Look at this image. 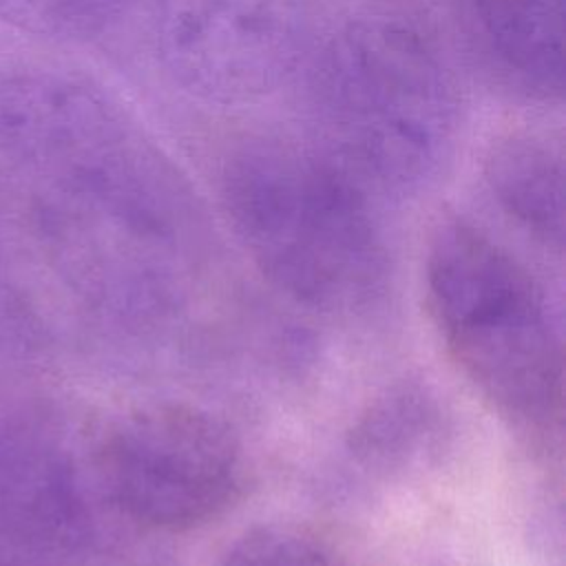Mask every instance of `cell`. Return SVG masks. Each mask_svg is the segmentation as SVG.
Wrapping results in <instances>:
<instances>
[{
	"instance_id": "obj_6",
	"label": "cell",
	"mask_w": 566,
	"mask_h": 566,
	"mask_svg": "<svg viewBox=\"0 0 566 566\" xmlns=\"http://www.w3.org/2000/svg\"><path fill=\"white\" fill-rule=\"evenodd\" d=\"M318 27L314 0H157L150 38L175 86L239 106L294 82Z\"/></svg>"
},
{
	"instance_id": "obj_4",
	"label": "cell",
	"mask_w": 566,
	"mask_h": 566,
	"mask_svg": "<svg viewBox=\"0 0 566 566\" xmlns=\"http://www.w3.org/2000/svg\"><path fill=\"white\" fill-rule=\"evenodd\" d=\"M427 305L460 374L513 427L559 433L564 354L524 263L467 219L442 221L424 261Z\"/></svg>"
},
{
	"instance_id": "obj_1",
	"label": "cell",
	"mask_w": 566,
	"mask_h": 566,
	"mask_svg": "<svg viewBox=\"0 0 566 566\" xmlns=\"http://www.w3.org/2000/svg\"><path fill=\"white\" fill-rule=\"evenodd\" d=\"M0 179L73 256L159 270L201 234L177 164L106 91L69 73L0 75Z\"/></svg>"
},
{
	"instance_id": "obj_2",
	"label": "cell",
	"mask_w": 566,
	"mask_h": 566,
	"mask_svg": "<svg viewBox=\"0 0 566 566\" xmlns=\"http://www.w3.org/2000/svg\"><path fill=\"white\" fill-rule=\"evenodd\" d=\"M294 84L305 137L374 197L420 192L455 150V69L405 7L367 2L321 24Z\"/></svg>"
},
{
	"instance_id": "obj_7",
	"label": "cell",
	"mask_w": 566,
	"mask_h": 566,
	"mask_svg": "<svg viewBox=\"0 0 566 566\" xmlns=\"http://www.w3.org/2000/svg\"><path fill=\"white\" fill-rule=\"evenodd\" d=\"M475 64L502 91L535 104L564 97V0H455Z\"/></svg>"
},
{
	"instance_id": "obj_8",
	"label": "cell",
	"mask_w": 566,
	"mask_h": 566,
	"mask_svg": "<svg viewBox=\"0 0 566 566\" xmlns=\"http://www.w3.org/2000/svg\"><path fill=\"white\" fill-rule=\"evenodd\" d=\"M484 179L500 208L553 250L564 245V153L537 133H511L491 144Z\"/></svg>"
},
{
	"instance_id": "obj_5",
	"label": "cell",
	"mask_w": 566,
	"mask_h": 566,
	"mask_svg": "<svg viewBox=\"0 0 566 566\" xmlns=\"http://www.w3.org/2000/svg\"><path fill=\"white\" fill-rule=\"evenodd\" d=\"M99 475L122 515L175 533L219 517L243 489L245 462L232 429L210 411L153 402L113 424Z\"/></svg>"
},
{
	"instance_id": "obj_9",
	"label": "cell",
	"mask_w": 566,
	"mask_h": 566,
	"mask_svg": "<svg viewBox=\"0 0 566 566\" xmlns=\"http://www.w3.org/2000/svg\"><path fill=\"white\" fill-rule=\"evenodd\" d=\"M137 0H0L11 29L62 44H84L111 33Z\"/></svg>"
},
{
	"instance_id": "obj_11",
	"label": "cell",
	"mask_w": 566,
	"mask_h": 566,
	"mask_svg": "<svg viewBox=\"0 0 566 566\" xmlns=\"http://www.w3.org/2000/svg\"><path fill=\"white\" fill-rule=\"evenodd\" d=\"M0 566H15V564H7V562H0Z\"/></svg>"
},
{
	"instance_id": "obj_10",
	"label": "cell",
	"mask_w": 566,
	"mask_h": 566,
	"mask_svg": "<svg viewBox=\"0 0 566 566\" xmlns=\"http://www.w3.org/2000/svg\"><path fill=\"white\" fill-rule=\"evenodd\" d=\"M219 566H347L329 546L292 526H259L239 537Z\"/></svg>"
},
{
	"instance_id": "obj_3",
	"label": "cell",
	"mask_w": 566,
	"mask_h": 566,
	"mask_svg": "<svg viewBox=\"0 0 566 566\" xmlns=\"http://www.w3.org/2000/svg\"><path fill=\"white\" fill-rule=\"evenodd\" d=\"M217 184L254 265L296 301L345 310L382 281L378 197L307 137L239 135L219 159Z\"/></svg>"
}]
</instances>
